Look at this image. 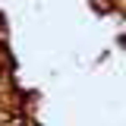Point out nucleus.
Listing matches in <instances>:
<instances>
[{"label": "nucleus", "mask_w": 126, "mask_h": 126, "mask_svg": "<svg viewBox=\"0 0 126 126\" xmlns=\"http://www.w3.org/2000/svg\"><path fill=\"white\" fill-rule=\"evenodd\" d=\"M0 126H41L32 107V98L16 82L13 54L3 32H0Z\"/></svg>", "instance_id": "nucleus-1"}]
</instances>
